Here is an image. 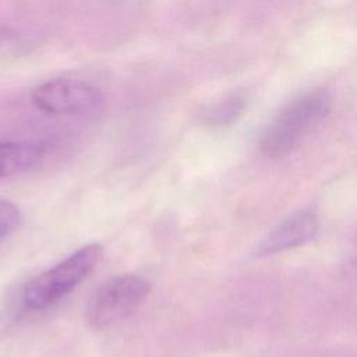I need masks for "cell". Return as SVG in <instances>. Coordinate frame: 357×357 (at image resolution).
Here are the masks:
<instances>
[{"label": "cell", "instance_id": "2", "mask_svg": "<svg viewBox=\"0 0 357 357\" xmlns=\"http://www.w3.org/2000/svg\"><path fill=\"white\" fill-rule=\"evenodd\" d=\"M103 257L99 243L85 244L54 266L33 276L22 290V301L29 310H45L78 287Z\"/></svg>", "mask_w": 357, "mask_h": 357}, {"label": "cell", "instance_id": "7", "mask_svg": "<svg viewBox=\"0 0 357 357\" xmlns=\"http://www.w3.org/2000/svg\"><path fill=\"white\" fill-rule=\"evenodd\" d=\"M243 109H244V99L240 98L238 95H233L206 107L205 112L202 113V119L208 124L222 126L236 120L238 114L243 112Z\"/></svg>", "mask_w": 357, "mask_h": 357}, {"label": "cell", "instance_id": "4", "mask_svg": "<svg viewBox=\"0 0 357 357\" xmlns=\"http://www.w3.org/2000/svg\"><path fill=\"white\" fill-rule=\"evenodd\" d=\"M31 102L49 114H85L103 105V95L88 81L57 77L36 85L31 92Z\"/></svg>", "mask_w": 357, "mask_h": 357}, {"label": "cell", "instance_id": "8", "mask_svg": "<svg viewBox=\"0 0 357 357\" xmlns=\"http://www.w3.org/2000/svg\"><path fill=\"white\" fill-rule=\"evenodd\" d=\"M21 222L20 208L8 201L0 198V241L8 237Z\"/></svg>", "mask_w": 357, "mask_h": 357}, {"label": "cell", "instance_id": "1", "mask_svg": "<svg viewBox=\"0 0 357 357\" xmlns=\"http://www.w3.org/2000/svg\"><path fill=\"white\" fill-rule=\"evenodd\" d=\"M329 98L322 91L304 93L287 103L266 126L259 148L269 158L291 152L326 117Z\"/></svg>", "mask_w": 357, "mask_h": 357}, {"label": "cell", "instance_id": "6", "mask_svg": "<svg viewBox=\"0 0 357 357\" xmlns=\"http://www.w3.org/2000/svg\"><path fill=\"white\" fill-rule=\"evenodd\" d=\"M45 146L33 141L0 142V178L24 174L45 158Z\"/></svg>", "mask_w": 357, "mask_h": 357}, {"label": "cell", "instance_id": "5", "mask_svg": "<svg viewBox=\"0 0 357 357\" xmlns=\"http://www.w3.org/2000/svg\"><path fill=\"white\" fill-rule=\"evenodd\" d=\"M318 230V219L311 211H300L282 220L261 241L258 255H272L310 241Z\"/></svg>", "mask_w": 357, "mask_h": 357}, {"label": "cell", "instance_id": "3", "mask_svg": "<svg viewBox=\"0 0 357 357\" xmlns=\"http://www.w3.org/2000/svg\"><path fill=\"white\" fill-rule=\"evenodd\" d=\"M151 293L149 282L135 273L113 276L99 284L86 304V321L95 329H105L130 318Z\"/></svg>", "mask_w": 357, "mask_h": 357}]
</instances>
